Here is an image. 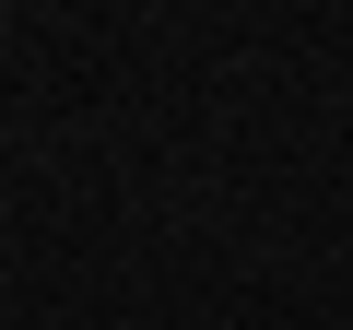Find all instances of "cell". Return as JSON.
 <instances>
[]
</instances>
